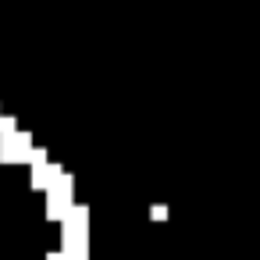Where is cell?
I'll use <instances>...</instances> for the list:
<instances>
[{"label":"cell","instance_id":"obj_1","mask_svg":"<svg viewBox=\"0 0 260 260\" xmlns=\"http://www.w3.org/2000/svg\"><path fill=\"white\" fill-rule=\"evenodd\" d=\"M0 160H4V164H22V160H32V136H29V132L4 136V139H0Z\"/></svg>","mask_w":260,"mask_h":260}]
</instances>
